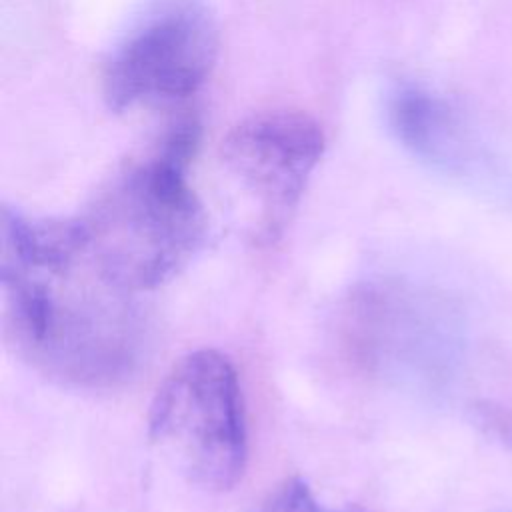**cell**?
I'll return each mask as SVG.
<instances>
[{
    "label": "cell",
    "instance_id": "8",
    "mask_svg": "<svg viewBox=\"0 0 512 512\" xmlns=\"http://www.w3.org/2000/svg\"><path fill=\"white\" fill-rule=\"evenodd\" d=\"M472 422L486 438L512 452V408L494 400H478L472 406Z\"/></svg>",
    "mask_w": 512,
    "mask_h": 512
},
{
    "label": "cell",
    "instance_id": "1",
    "mask_svg": "<svg viewBox=\"0 0 512 512\" xmlns=\"http://www.w3.org/2000/svg\"><path fill=\"white\" fill-rule=\"evenodd\" d=\"M4 326L16 352L74 386H110L138 362L136 292L96 256L80 218L36 220L2 210Z\"/></svg>",
    "mask_w": 512,
    "mask_h": 512
},
{
    "label": "cell",
    "instance_id": "6",
    "mask_svg": "<svg viewBox=\"0 0 512 512\" xmlns=\"http://www.w3.org/2000/svg\"><path fill=\"white\" fill-rule=\"evenodd\" d=\"M386 118L396 140L412 154L454 164L462 148V130L452 106L420 84H398L386 98Z\"/></svg>",
    "mask_w": 512,
    "mask_h": 512
},
{
    "label": "cell",
    "instance_id": "2",
    "mask_svg": "<svg viewBox=\"0 0 512 512\" xmlns=\"http://www.w3.org/2000/svg\"><path fill=\"white\" fill-rule=\"evenodd\" d=\"M198 142L200 124L178 120L82 216L100 262L136 294L176 276L206 240V212L188 180Z\"/></svg>",
    "mask_w": 512,
    "mask_h": 512
},
{
    "label": "cell",
    "instance_id": "3",
    "mask_svg": "<svg viewBox=\"0 0 512 512\" xmlns=\"http://www.w3.org/2000/svg\"><path fill=\"white\" fill-rule=\"evenodd\" d=\"M148 438L190 482L230 490L248 458L242 388L230 358L210 348L180 358L152 398Z\"/></svg>",
    "mask_w": 512,
    "mask_h": 512
},
{
    "label": "cell",
    "instance_id": "5",
    "mask_svg": "<svg viewBox=\"0 0 512 512\" xmlns=\"http://www.w3.org/2000/svg\"><path fill=\"white\" fill-rule=\"evenodd\" d=\"M324 132L300 110H266L240 120L222 142L228 174L256 206L266 240L282 234L324 154Z\"/></svg>",
    "mask_w": 512,
    "mask_h": 512
},
{
    "label": "cell",
    "instance_id": "4",
    "mask_svg": "<svg viewBox=\"0 0 512 512\" xmlns=\"http://www.w3.org/2000/svg\"><path fill=\"white\" fill-rule=\"evenodd\" d=\"M216 56L218 24L204 0H152L104 62V98L114 110L182 100L206 82Z\"/></svg>",
    "mask_w": 512,
    "mask_h": 512
},
{
    "label": "cell",
    "instance_id": "7",
    "mask_svg": "<svg viewBox=\"0 0 512 512\" xmlns=\"http://www.w3.org/2000/svg\"><path fill=\"white\" fill-rule=\"evenodd\" d=\"M254 512H364L360 506L328 508L318 502L306 480L292 476L276 484Z\"/></svg>",
    "mask_w": 512,
    "mask_h": 512
}]
</instances>
